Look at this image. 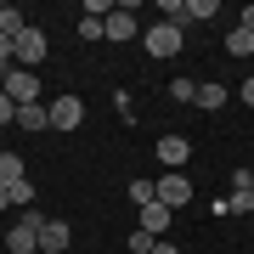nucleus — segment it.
<instances>
[{
  "label": "nucleus",
  "instance_id": "obj_8",
  "mask_svg": "<svg viewBox=\"0 0 254 254\" xmlns=\"http://www.w3.org/2000/svg\"><path fill=\"white\" fill-rule=\"evenodd\" d=\"M187 158H192V141L187 136H158V164H164V170H187Z\"/></svg>",
  "mask_w": 254,
  "mask_h": 254
},
{
  "label": "nucleus",
  "instance_id": "obj_9",
  "mask_svg": "<svg viewBox=\"0 0 254 254\" xmlns=\"http://www.w3.org/2000/svg\"><path fill=\"white\" fill-rule=\"evenodd\" d=\"M170 220H175V209H164V203L153 198V203L141 209V226H136V232H147V237H164V232H170Z\"/></svg>",
  "mask_w": 254,
  "mask_h": 254
},
{
  "label": "nucleus",
  "instance_id": "obj_26",
  "mask_svg": "<svg viewBox=\"0 0 254 254\" xmlns=\"http://www.w3.org/2000/svg\"><path fill=\"white\" fill-rule=\"evenodd\" d=\"M243 102H249V108H254V73H249V79H243Z\"/></svg>",
  "mask_w": 254,
  "mask_h": 254
},
{
  "label": "nucleus",
  "instance_id": "obj_4",
  "mask_svg": "<svg viewBox=\"0 0 254 254\" xmlns=\"http://www.w3.org/2000/svg\"><path fill=\"white\" fill-rule=\"evenodd\" d=\"M0 91L17 102V108H28V102H40V73L34 68H11L6 79H0Z\"/></svg>",
  "mask_w": 254,
  "mask_h": 254
},
{
  "label": "nucleus",
  "instance_id": "obj_16",
  "mask_svg": "<svg viewBox=\"0 0 254 254\" xmlns=\"http://www.w3.org/2000/svg\"><path fill=\"white\" fill-rule=\"evenodd\" d=\"M102 23H108V17H79L73 28H79V40H85V46H96V40H108V28H102Z\"/></svg>",
  "mask_w": 254,
  "mask_h": 254
},
{
  "label": "nucleus",
  "instance_id": "obj_18",
  "mask_svg": "<svg viewBox=\"0 0 254 254\" xmlns=\"http://www.w3.org/2000/svg\"><path fill=\"white\" fill-rule=\"evenodd\" d=\"M125 192H130V203H136V209H147V203L158 198V181H130Z\"/></svg>",
  "mask_w": 254,
  "mask_h": 254
},
{
  "label": "nucleus",
  "instance_id": "obj_21",
  "mask_svg": "<svg viewBox=\"0 0 254 254\" xmlns=\"http://www.w3.org/2000/svg\"><path fill=\"white\" fill-rule=\"evenodd\" d=\"M226 215H254V192H232V198H226Z\"/></svg>",
  "mask_w": 254,
  "mask_h": 254
},
{
  "label": "nucleus",
  "instance_id": "obj_27",
  "mask_svg": "<svg viewBox=\"0 0 254 254\" xmlns=\"http://www.w3.org/2000/svg\"><path fill=\"white\" fill-rule=\"evenodd\" d=\"M153 254H181V249H175V243H170V237H164V243H158V249H153Z\"/></svg>",
  "mask_w": 254,
  "mask_h": 254
},
{
  "label": "nucleus",
  "instance_id": "obj_19",
  "mask_svg": "<svg viewBox=\"0 0 254 254\" xmlns=\"http://www.w3.org/2000/svg\"><path fill=\"white\" fill-rule=\"evenodd\" d=\"M209 17H220L215 0H187V23H209Z\"/></svg>",
  "mask_w": 254,
  "mask_h": 254
},
{
  "label": "nucleus",
  "instance_id": "obj_7",
  "mask_svg": "<svg viewBox=\"0 0 254 254\" xmlns=\"http://www.w3.org/2000/svg\"><path fill=\"white\" fill-rule=\"evenodd\" d=\"M79 119H85V102L79 96H57L51 102V130H79Z\"/></svg>",
  "mask_w": 254,
  "mask_h": 254
},
{
  "label": "nucleus",
  "instance_id": "obj_11",
  "mask_svg": "<svg viewBox=\"0 0 254 254\" xmlns=\"http://www.w3.org/2000/svg\"><path fill=\"white\" fill-rule=\"evenodd\" d=\"M68 220H46V226H40V254H63L68 249Z\"/></svg>",
  "mask_w": 254,
  "mask_h": 254
},
{
  "label": "nucleus",
  "instance_id": "obj_5",
  "mask_svg": "<svg viewBox=\"0 0 254 254\" xmlns=\"http://www.w3.org/2000/svg\"><path fill=\"white\" fill-rule=\"evenodd\" d=\"M158 203H164V209H187V203H192L187 170H164V175H158Z\"/></svg>",
  "mask_w": 254,
  "mask_h": 254
},
{
  "label": "nucleus",
  "instance_id": "obj_28",
  "mask_svg": "<svg viewBox=\"0 0 254 254\" xmlns=\"http://www.w3.org/2000/svg\"><path fill=\"white\" fill-rule=\"evenodd\" d=\"M6 209H11V198H6V187H0V215H6Z\"/></svg>",
  "mask_w": 254,
  "mask_h": 254
},
{
  "label": "nucleus",
  "instance_id": "obj_1",
  "mask_svg": "<svg viewBox=\"0 0 254 254\" xmlns=\"http://www.w3.org/2000/svg\"><path fill=\"white\" fill-rule=\"evenodd\" d=\"M141 46H147V57H158V63H170V57H181V46H187V28H175V23H147L141 28Z\"/></svg>",
  "mask_w": 254,
  "mask_h": 254
},
{
  "label": "nucleus",
  "instance_id": "obj_12",
  "mask_svg": "<svg viewBox=\"0 0 254 254\" xmlns=\"http://www.w3.org/2000/svg\"><path fill=\"white\" fill-rule=\"evenodd\" d=\"M192 108H203V113L226 108V85H220V79H209V85H198V102H192Z\"/></svg>",
  "mask_w": 254,
  "mask_h": 254
},
{
  "label": "nucleus",
  "instance_id": "obj_25",
  "mask_svg": "<svg viewBox=\"0 0 254 254\" xmlns=\"http://www.w3.org/2000/svg\"><path fill=\"white\" fill-rule=\"evenodd\" d=\"M0 125H17V102H11L6 91H0Z\"/></svg>",
  "mask_w": 254,
  "mask_h": 254
},
{
  "label": "nucleus",
  "instance_id": "obj_17",
  "mask_svg": "<svg viewBox=\"0 0 254 254\" xmlns=\"http://www.w3.org/2000/svg\"><path fill=\"white\" fill-rule=\"evenodd\" d=\"M6 198L17 203V209H34V181H28V175H23V181H11V187H6Z\"/></svg>",
  "mask_w": 254,
  "mask_h": 254
},
{
  "label": "nucleus",
  "instance_id": "obj_13",
  "mask_svg": "<svg viewBox=\"0 0 254 254\" xmlns=\"http://www.w3.org/2000/svg\"><path fill=\"white\" fill-rule=\"evenodd\" d=\"M226 51H232V57H254V28H243V23H237L232 34H226Z\"/></svg>",
  "mask_w": 254,
  "mask_h": 254
},
{
  "label": "nucleus",
  "instance_id": "obj_2",
  "mask_svg": "<svg viewBox=\"0 0 254 254\" xmlns=\"http://www.w3.org/2000/svg\"><path fill=\"white\" fill-rule=\"evenodd\" d=\"M40 226H46V215L23 209V215L11 220V232L0 237V249H6V254H40Z\"/></svg>",
  "mask_w": 254,
  "mask_h": 254
},
{
  "label": "nucleus",
  "instance_id": "obj_3",
  "mask_svg": "<svg viewBox=\"0 0 254 254\" xmlns=\"http://www.w3.org/2000/svg\"><path fill=\"white\" fill-rule=\"evenodd\" d=\"M11 51H17V68H34V63H46V51H51V40H46V28H34L28 23L17 40H11Z\"/></svg>",
  "mask_w": 254,
  "mask_h": 254
},
{
  "label": "nucleus",
  "instance_id": "obj_10",
  "mask_svg": "<svg viewBox=\"0 0 254 254\" xmlns=\"http://www.w3.org/2000/svg\"><path fill=\"white\" fill-rule=\"evenodd\" d=\"M17 130H28V136L51 130V108H46V102H28V108H17Z\"/></svg>",
  "mask_w": 254,
  "mask_h": 254
},
{
  "label": "nucleus",
  "instance_id": "obj_29",
  "mask_svg": "<svg viewBox=\"0 0 254 254\" xmlns=\"http://www.w3.org/2000/svg\"><path fill=\"white\" fill-rule=\"evenodd\" d=\"M0 254H6V249H0Z\"/></svg>",
  "mask_w": 254,
  "mask_h": 254
},
{
  "label": "nucleus",
  "instance_id": "obj_24",
  "mask_svg": "<svg viewBox=\"0 0 254 254\" xmlns=\"http://www.w3.org/2000/svg\"><path fill=\"white\" fill-rule=\"evenodd\" d=\"M232 192H254V170H232Z\"/></svg>",
  "mask_w": 254,
  "mask_h": 254
},
{
  "label": "nucleus",
  "instance_id": "obj_14",
  "mask_svg": "<svg viewBox=\"0 0 254 254\" xmlns=\"http://www.w3.org/2000/svg\"><path fill=\"white\" fill-rule=\"evenodd\" d=\"M28 175V164L17 158V153H0V187H11V181H23Z\"/></svg>",
  "mask_w": 254,
  "mask_h": 254
},
{
  "label": "nucleus",
  "instance_id": "obj_20",
  "mask_svg": "<svg viewBox=\"0 0 254 254\" xmlns=\"http://www.w3.org/2000/svg\"><path fill=\"white\" fill-rule=\"evenodd\" d=\"M170 102L192 108V102H198V85H192V79H170Z\"/></svg>",
  "mask_w": 254,
  "mask_h": 254
},
{
  "label": "nucleus",
  "instance_id": "obj_15",
  "mask_svg": "<svg viewBox=\"0 0 254 254\" xmlns=\"http://www.w3.org/2000/svg\"><path fill=\"white\" fill-rule=\"evenodd\" d=\"M23 28H28V17H23L17 6H0V34H6V40H17Z\"/></svg>",
  "mask_w": 254,
  "mask_h": 254
},
{
  "label": "nucleus",
  "instance_id": "obj_23",
  "mask_svg": "<svg viewBox=\"0 0 254 254\" xmlns=\"http://www.w3.org/2000/svg\"><path fill=\"white\" fill-rule=\"evenodd\" d=\"M11 68H17V51H11V40H6V34H0V79H6V73H11Z\"/></svg>",
  "mask_w": 254,
  "mask_h": 254
},
{
  "label": "nucleus",
  "instance_id": "obj_6",
  "mask_svg": "<svg viewBox=\"0 0 254 254\" xmlns=\"http://www.w3.org/2000/svg\"><path fill=\"white\" fill-rule=\"evenodd\" d=\"M102 28H108V40H113V46H125V40H141L136 6H113V11H108V23H102Z\"/></svg>",
  "mask_w": 254,
  "mask_h": 254
},
{
  "label": "nucleus",
  "instance_id": "obj_22",
  "mask_svg": "<svg viewBox=\"0 0 254 254\" xmlns=\"http://www.w3.org/2000/svg\"><path fill=\"white\" fill-rule=\"evenodd\" d=\"M164 237H147V232H130V254H153Z\"/></svg>",
  "mask_w": 254,
  "mask_h": 254
}]
</instances>
